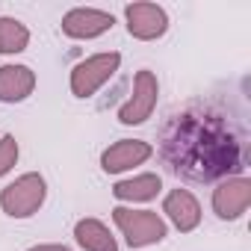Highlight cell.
Returning a JSON list of instances; mask_svg holds the SVG:
<instances>
[{
    "label": "cell",
    "instance_id": "6da1fadb",
    "mask_svg": "<svg viewBox=\"0 0 251 251\" xmlns=\"http://www.w3.org/2000/svg\"><path fill=\"white\" fill-rule=\"evenodd\" d=\"M163 163L189 183H213L245 169V130L227 106L192 100L172 112L160 133Z\"/></svg>",
    "mask_w": 251,
    "mask_h": 251
},
{
    "label": "cell",
    "instance_id": "7a4b0ae2",
    "mask_svg": "<svg viewBox=\"0 0 251 251\" xmlns=\"http://www.w3.org/2000/svg\"><path fill=\"white\" fill-rule=\"evenodd\" d=\"M112 219L118 225V230L124 233L130 248H145L154 242L166 239V222L151 213V210H127V207H115Z\"/></svg>",
    "mask_w": 251,
    "mask_h": 251
},
{
    "label": "cell",
    "instance_id": "3957f363",
    "mask_svg": "<svg viewBox=\"0 0 251 251\" xmlns=\"http://www.w3.org/2000/svg\"><path fill=\"white\" fill-rule=\"evenodd\" d=\"M45 195H48L45 177L30 172V175H21L15 183H9L3 192H0V207H3V213H9L12 219H27L42 207Z\"/></svg>",
    "mask_w": 251,
    "mask_h": 251
},
{
    "label": "cell",
    "instance_id": "277c9868",
    "mask_svg": "<svg viewBox=\"0 0 251 251\" xmlns=\"http://www.w3.org/2000/svg\"><path fill=\"white\" fill-rule=\"evenodd\" d=\"M118 62H121V56L115 53V50H109V53H98V56H89L86 62H80L74 71H71V92L77 95V98H89V95H95L115 71H118Z\"/></svg>",
    "mask_w": 251,
    "mask_h": 251
},
{
    "label": "cell",
    "instance_id": "5b68a950",
    "mask_svg": "<svg viewBox=\"0 0 251 251\" xmlns=\"http://www.w3.org/2000/svg\"><path fill=\"white\" fill-rule=\"evenodd\" d=\"M157 95H160V83L151 71H136L133 80V95L130 100L118 109V121L121 124H142L145 118H151L154 106H157Z\"/></svg>",
    "mask_w": 251,
    "mask_h": 251
},
{
    "label": "cell",
    "instance_id": "8992f818",
    "mask_svg": "<svg viewBox=\"0 0 251 251\" xmlns=\"http://www.w3.org/2000/svg\"><path fill=\"white\" fill-rule=\"evenodd\" d=\"M124 15H127L130 36L142 39V42L160 39L169 30V18H166V12L157 3H130L127 9H124Z\"/></svg>",
    "mask_w": 251,
    "mask_h": 251
},
{
    "label": "cell",
    "instance_id": "52a82bcc",
    "mask_svg": "<svg viewBox=\"0 0 251 251\" xmlns=\"http://www.w3.org/2000/svg\"><path fill=\"white\" fill-rule=\"evenodd\" d=\"M251 204V183L245 177H227L213 192V210L219 219H239Z\"/></svg>",
    "mask_w": 251,
    "mask_h": 251
},
{
    "label": "cell",
    "instance_id": "ba28073f",
    "mask_svg": "<svg viewBox=\"0 0 251 251\" xmlns=\"http://www.w3.org/2000/svg\"><path fill=\"white\" fill-rule=\"evenodd\" d=\"M112 15L100 9H71L62 18V33L71 39H95L112 27Z\"/></svg>",
    "mask_w": 251,
    "mask_h": 251
},
{
    "label": "cell",
    "instance_id": "9c48e42d",
    "mask_svg": "<svg viewBox=\"0 0 251 251\" xmlns=\"http://www.w3.org/2000/svg\"><path fill=\"white\" fill-rule=\"evenodd\" d=\"M151 154H154L151 145L142 142V139H121V142H115L103 151L100 166H103V172L115 175V172H124V169H133V166L145 163Z\"/></svg>",
    "mask_w": 251,
    "mask_h": 251
},
{
    "label": "cell",
    "instance_id": "30bf717a",
    "mask_svg": "<svg viewBox=\"0 0 251 251\" xmlns=\"http://www.w3.org/2000/svg\"><path fill=\"white\" fill-rule=\"evenodd\" d=\"M163 213H169V219L175 222V227L183 230V233L195 230L198 222H201V207H198V201L192 198V192H186V189L169 192L166 201H163Z\"/></svg>",
    "mask_w": 251,
    "mask_h": 251
},
{
    "label": "cell",
    "instance_id": "8fae6325",
    "mask_svg": "<svg viewBox=\"0 0 251 251\" xmlns=\"http://www.w3.org/2000/svg\"><path fill=\"white\" fill-rule=\"evenodd\" d=\"M36 89V74L27 65H3L0 68V100L15 103L30 98Z\"/></svg>",
    "mask_w": 251,
    "mask_h": 251
},
{
    "label": "cell",
    "instance_id": "7c38bea8",
    "mask_svg": "<svg viewBox=\"0 0 251 251\" xmlns=\"http://www.w3.org/2000/svg\"><path fill=\"white\" fill-rule=\"evenodd\" d=\"M74 236L86 251H118V245L109 236L106 225L98 222V219H80L77 227H74Z\"/></svg>",
    "mask_w": 251,
    "mask_h": 251
},
{
    "label": "cell",
    "instance_id": "4fadbf2b",
    "mask_svg": "<svg viewBox=\"0 0 251 251\" xmlns=\"http://www.w3.org/2000/svg\"><path fill=\"white\" fill-rule=\"evenodd\" d=\"M163 180L160 175H139V177H130V180H121L112 186V195L121 198V201H151L157 198Z\"/></svg>",
    "mask_w": 251,
    "mask_h": 251
},
{
    "label": "cell",
    "instance_id": "5bb4252c",
    "mask_svg": "<svg viewBox=\"0 0 251 251\" xmlns=\"http://www.w3.org/2000/svg\"><path fill=\"white\" fill-rule=\"evenodd\" d=\"M30 42V33L15 18H0V53H21Z\"/></svg>",
    "mask_w": 251,
    "mask_h": 251
},
{
    "label": "cell",
    "instance_id": "9a60e30c",
    "mask_svg": "<svg viewBox=\"0 0 251 251\" xmlns=\"http://www.w3.org/2000/svg\"><path fill=\"white\" fill-rule=\"evenodd\" d=\"M15 160H18V142H15L12 133H6L3 139H0V177L15 166Z\"/></svg>",
    "mask_w": 251,
    "mask_h": 251
},
{
    "label": "cell",
    "instance_id": "2e32d148",
    "mask_svg": "<svg viewBox=\"0 0 251 251\" xmlns=\"http://www.w3.org/2000/svg\"><path fill=\"white\" fill-rule=\"evenodd\" d=\"M30 251H68L65 245H36V248H30Z\"/></svg>",
    "mask_w": 251,
    "mask_h": 251
}]
</instances>
